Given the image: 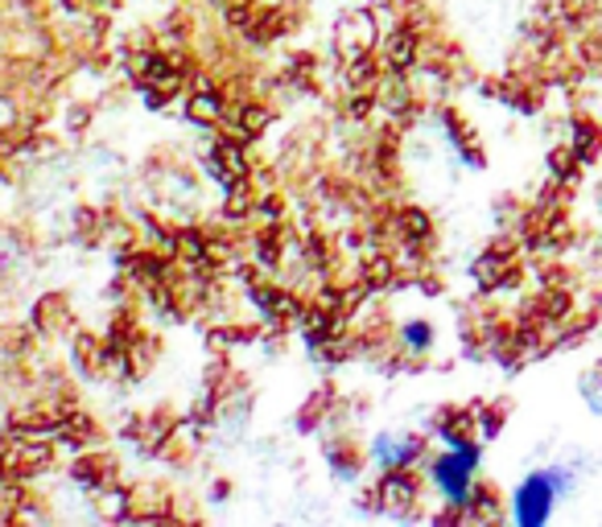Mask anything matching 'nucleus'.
Listing matches in <instances>:
<instances>
[{"label":"nucleus","instance_id":"obj_6","mask_svg":"<svg viewBox=\"0 0 602 527\" xmlns=\"http://www.w3.org/2000/svg\"><path fill=\"white\" fill-rule=\"evenodd\" d=\"M441 124L450 128V140H454V145H458V153H463L466 162H470V165H475V169H479V165H483V153H479V145L470 140V128H466V124H463V116L446 108V111H441Z\"/></svg>","mask_w":602,"mask_h":527},{"label":"nucleus","instance_id":"obj_9","mask_svg":"<svg viewBox=\"0 0 602 527\" xmlns=\"http://www.w3.org/2000/svg\"><path fill=\"white\" fill-rule=\"evenodd\" d=\"M574 128H577V133H574V145H570V149H574V157H577V162H594V153H599V145H602V133L590 120H577Z\"/></svg>","mask_w":602,"mask_h":527},{"label":"nucleus","instance_id":"obj_3","mask_svg":"<svg viewBox=\"0 0 602 527\" xmlns=\"http://www.w3.org/2000/svg\"><path fill=\"white\" fill-rule=\"evenodd\" d=\"M371 461L380 470H412L425 461V437L417 433H380L371 441Z\"/></svg>","mask_w":602,"mask_h":527},{"label":"nucleus","instance_id":"obj_8","mask_svg":"<svg viewBox=\"0 0 602 527\" xmlns=\"http://www.w3.org/2000/svg\"><path fill=\"white\" fill-rule=\"evenodd\" d=\"M400 342H405L409 354H425L434 347V325L425 322V318H409V322L400 325Z\"/></svg>","mask_w":602,"mask_h":527},{"label":"nucleus","instance_id":"obj_13","mask_svg":"<svg viewBox=\"0 0 602 527\" xmlns=\"http://www.w3.org/2000/svg\"><path fill=\"white\" fill-rule=\"evenodd\" d=\"M548 162H553V174H557V177L577 174V157H574V149H557V153H553V157H548Z\"/></svg>","mask_w":602,"mask_h":527},{"label":"nucleus","instance_id":"obj_4","mask_svg":"<svg viewBox=\"0 0 602 527\" xmlns=\"http://www.w3.org/2000/svg\"><path fill=\"white\" fill-rule=\"evenodd\" d=\"M417 490H421V482L412 478L409 470H383L380 478V499H376V507H392V511H409V502L417 499Z\"/></svg>","mask_w":602,"mask_h":527},{"label":"nucleus","instance_id":"obj_1","mask_svg":"<svg viewBox=\"0 0 602 527\" xmlns=\"http://www.w3.org/2000/svg\"><path fill=\"white\" fill-rule=\"evenodd\" d=\"M574 487V474L565 466H548V470H533L528 478L516 482L512 490V524L516 527H545L557 511V499H565Z\"/></svg>","mask_w":602,"mask_h":527},{"label":"nucleus","instance_id":"obj_11","mask_svg":"<svg viewBox=\"0 0 602 527\" xmlns=\"http://www.w3.org/2000/svg\"><path fill=\"white\" fill-rule=\"evenodd\" d=\"M264 124H269V111H264V108H252V104H247V108L240 111V133H235V136H240V140H244V136H256V133L264 128Z\"/></svg>","mask_w":602,"mask_h":527},{"label":"nucleus","instance_id":"obj_12","mask_svg":"<svg viewBox=\"0 0 602 527\" xmlns=\"http://www.w3.org/2000/svg\"><path fill=\"white\" fill-rule=\"evenodd\" d=\"M412 46H417V41H412V33H409V29H400L397 38H392V67H405V62H412Z\"/></svg>","mask_w":602,"mask_h":527},{"label":"nucleus","instance_id":"obj_10","mask_svg":"<svg viewBox=\"0 0 602 527\" xmlns=\"http://www.w3.org/2000/svg\"><path fill=\"white\" fill-rule=\"evenodd\" d=\"M330 470H334V478H342V482H351L359 470H363V461H359V453L351 446H330Z\"/></svg>","mask_w":602,"mask_h":527},{"label":"nucleus","instance_id":"obj_2","mask_svg":"<svg viewBox=\"0 0 602 527\" xmlns=\"http://www.w3.org/2000/svg\"><path fill=\"white\" fill-rule=\"evenodd\" d=\"M479 458H483L479 441L446 446L425 458V474H429V482H434V490H438V499L446 502V507H458V511H463L466 502H470L475 474H479Z\"/></svg>","mask_w":602,"mask_h":527},{"label":"nucleus","instance_id":"obj_7","mask_svg":"<svg viewBox=\"0 0 602 527\" xmlns=\"http://www.w3.org/2000/svg\"><path fill=\"white\" fill-rule=\"evenodd\" d=\"M186 111H191V120H198V124H211V120H220L223 116V95L211 87V91H194L191 95V104H186Z\"/></svg>","mask_w":602,"mask_h":527},{"label":"nucleus","instance_id":"obj_14","mask_svg":"<svg viewBox=\"0 0 602 527\" xmlns=\"http://www.w3.org/2000/svg\"><path fill=\"white\" fill-rule=\"evenodd\" d=\"M70 9H91V4H96V0H67Z\"/></svg>","mask_w":602,"mask_h":527},{"label":"nucleus","instance_id":"obj_5","mask_svg":"<svg viewBox=\"0 0 602 527\" xmlns=\"http://www.w3.org/2000/svg\"><path fill=\"white\" fill-rule=\"evenodd\" d=\"M475 429H479V417H475V412L446 408L438 417V429H434V433H438L446 446H463V441H475Z\"/></svg>","mask_w":602,"mask_h":527}]
</instances>
